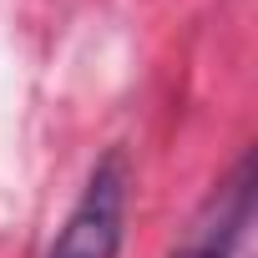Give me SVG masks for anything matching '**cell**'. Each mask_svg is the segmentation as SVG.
Returning <instances> with one entry per match:
<instances>
[{
  "label": "cell",
  "mask_w": 258,
  "mask_h": 258,
  "mask_svg": "<svg viewBox=\"0 0 258 258\" xmlns=\"http://www.w3.org/2000/svg\"><path fill=\"white\" fill-rule=\"evenodd\" d=\"M253 208H258L253 152H243L238 167H233V177L187 223V233L172 248V258H253Z\"/></svg>",
  "instance_id": "7a4b0ae2"
},
{
  "label": "cell",
  "mask_w": 258,
  "mask_h": 258,
  "mask_svg": "<svg viewBox=\"0 0 258 258\" xmlns=\"http://www.w3.org/2000/svg\"><path fill=\"white\" fill-rule=\"evenodd\" d=\"M121 218H126V157L106 152L96 162V172L86 177V187H81L76 208L66 213L46 258H116Z\"/></svg>",
  "instance_id": "6da1fadb"
}]
</instances>
